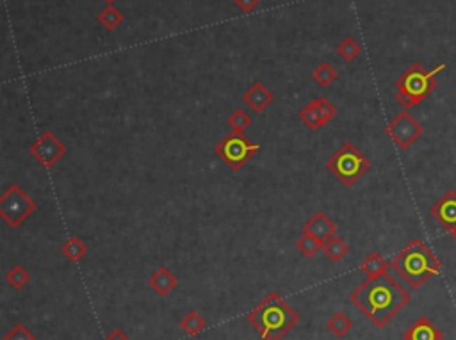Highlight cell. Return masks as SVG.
Masks as SVG:
<instances>
[{
  "mask_svg": "<svg viewBox=\"0 0 456 340\" xmlns=\"http://www.w3.org/2000/svg\"><path fill=\"white\" fill-rule=\"evenodd\" d=\"M349 299L376 328H385L396 313L408 305L410 292L387 273L378 278L366 280L353 290Z\"/></svg>",
  "mask_w": 456,
  "mask_h": 340,
  "instance_id": "1",
  "label": "cell"
},
{
  "mask_svg": "<svg viewBox=\"0 0 456 340\" xmlns=\"http://www.w3.org/2000/svg\"><path fill=\"white\" fill-rule=\"evenodd\" d=\"M246 319L264 340H282L298 325L300 317L279 292H269L257 308L248 313Z\"/></svg>",
  "mask_w": 456,
  "mask_h": 340,
  "instance_id": "2",
  "label": "cell"
},
{
  "mask_svg": "<svg viewBox=\"0 0 456 340\" xmlns=\"http://www.w3.org/2000/svg\"><path fill=\"white\" fill-rule=\"evenodd\" d=\"M391 267L405 280L406 285L419 289L429 278L441 273L442 264L429 250L428 244L421 239H414L392 259Z\"/></svg>",
  "mask_w": 456,
  "mask_h": 340,
  "instance_id": "3",
  "label": "cell"
},
{
  "mask_svg": "<svg viewBox=\"0 0 456 340\" xmlns=\"http://www.w3.org/2000/svg\"><path fill=\"white\" fill-rule=\"evenodd\" d=\"M445 70V64L435 66L433 70H426L421 62H414L403 72L401 77L396 81V100L405 111L415 107L421 104L422 100L429 97V95L437 89V75Z\"/></svg>",
  "mask_w": 456,
  "mask_h": 340,
  "instance_id": "4",
  "label": "cell"
},
{
  "mask_svg": "<svg viewBox=\"0 0 456 340\" xmlns=\"http://www.w3.org/2000/svg\"><path fill=\"white\" fill-rule=\"evenodd\" d=\"M326 168L342 186L353 187L363 175L371 171L373 164L355 144L344 143L326 161Z\"/></svg>",
  "mask_w": 456,
  "mask_h": 340,
  "instance_id": "5",
  "label": "cell"
},
{
  "mask_svg": "<svg viewBox=\"0 0 456 340\" xmlns=\"http://www.w3.org/2000/svg\"><path fill=\"white\" fill-rule=\"evenodd\" d=\"M36 209H38L36 201L18 184H13L0 194V217L11 229L22 226L24 221L36 212Z\"/></svg>",
  "mask_w": 456,
  "mask_h": 340,
  "instance_id": "6",
  "label": "cell"
},
{
  "mask_svg": "<svg viewBox=\"0 0 456 340\" xmlns=\"http://www.w3.org/2000/svg\"><path fill=\"white\" fill-rule=\"evenodd\" d=\"M259 150V143H253L244 134H234V132L230 135H224L216 144L217 157L232 171H239L244 164L252 161V157Z\"/></svg>",
  "mask_w": 456,
  "mask_h": 340,
  "instance_id": "7",
  "label": "cell"
},
{
  "mask_svg": "<svg viewBox=\"0 0 456 340\" xmlns=\"http://www.w3.org/2000/svg\"><path fill=\"white\" fill-rule=\"evenodd\" d=\"M424 132V127L408 111L399 112L398 116L387 125V135L396 143L399 150H408Z\"/></svg>",
  "mask_w": 456,
  "mask_h": 340,
  "instance_id": "8",
  "label": "cell"
},
{
  "mask_svg": "<svg viewBox=\"0 0 456 340\" xmlns=\"http://www.w3.org/2000/svg\"><path fill=\"white\" fill-rule=\"evenodd\" d=\"M29 151H31L32 157H34L43 168L52 170V168L66 155V147L54 132L45 130L39 135L38 140L29 147Z\"/></svg>",
  "mask_w": 456,
  "mask_h": 340,
  "instance_id": "9",
  "label": "cell"
},
{
  "mask_svg": "<svg viewBox=\"0 0 456 340\" xmlns=\"http://www.w3.org/2000/svg\"><path fill=\"white\" fill-rule=\"evenodd\" d=\"M429 216L444 226L448 232L456 229V191H448L429 209Z\"/></svg>",
  "mask_w": 456,
  "mask_h": 340,
  "instance_id": "10",
  "label": "cell"
},
{
  "mask_svg": "<svg viewBox=\"0 0 456 340\" xmlns=\"http://www.w3.org/2000/svg\"><path fill=\"white\" fill-rule=\"evenodd\" d=\"M243 100L253 112L260 114V112L266 111V109L275 102V95L271 93L262 82H255V84L250 86V89L243 95Z\"/></svg>",
  "mask_w": 456,
  "mask_h": 340,
  "instance_id": "11",
  "label": "cell"
},
{
  "mask_svg": "<svg viewBox=\"0 0 456 340\" xmlns=\"http://www.w3.org/2000/svg\"><path fill=\"white\" fill-rule=\"evenodd\" d=\"M303 232L310 233V236L317 237V239L325 243L330 237L337 236V224L333 223L330 217H326L323 212H316L303 224Z\"/></svg>",
  "mask_w": 456,
  "mask_h": 340,
  "instance_id": "12",
  "label": "cell"
},
{
  "mask_svg": "<svg viewBox=\"0 0 456 340\" xmlns=\"http://www.w3.org/2000/svg\"><path fill=\"white\" fill-rule=\"evenodd\" d=\"M403 340H444V335L428 317H421L403 333Z\"/></svg>",
  "mask_w": 456,
  "mask_h": 340,
  "instance_id": "13",
  "label": "cell"
},
{
  "mask_svg": "<svg viewBox=\"0 0 456 340\" xmlns=\"http://www.w3.org/2000/svg\"><path fill=\"white\" fill-rule=\"evenodd\" d=\"M148 285H150L152 290H154L155 294H159L161 298H166L168 294H171V290L178 285V280L168 267L163 266L152 273L150 278H148Z\"/></svg>",
  "mask_w": 456,
  "mask_h": 340,
  "instance_id": "14",
  "label": "cell"
},
{
  "mask_svg": "<svg viewBox=\"0 0 456 340\" xmlns=\"http://www.w3.org/2000/svg\"><path fill=\"white\" fill-rule=\"evenodd\" d=\"M389 267H391V264L387 262L378 252L369 253V255L360 262V271H362L368 278H378V276L387 275V273H389Z\"/></svg>",
  "mask_w": 456,
  "mask_h": 340,
  "instance_id": "15",
  "label": "cell"
},
{
  "mask_svg": "<svg viewBox=\"0 0 456 340\" xmlns=\"http://www.w3.org/2000/svg\"><path fill=\"white\" fill-rule=\"evenodd\" d=\"M89 247L88 244L84 243V239L77 236H72L70 239L65 240L61 244V253L66 260H70V262H81L86 255H88Z\"/></svg>",
  "mask_w": 456,
  "mask_h": 340,
  "instance_id": "16",
  "label": "cell"
},
{
  "mask_svg": "<svg viewBox=\"0 0 456 340\" xmlns=\"http://www.w3.org/2000/svg\"><path fill=\"white\" fill-rule=\"evenodd\" d=\"M323 253H325L326 257H328L332 262L339 264L340 260L346 259L349 253V246L348 243H346L342 237L339 236H333L330 237L328 240H325V246H323Z\"/></svg>",
  "mask_w": 456,
  "mask_h": 340,
  "instance_id": "17",
  "label": "cell"
},
{
  "mask_svg": "<svg viewBox=\"0 0 456 340\" xmlns=\"http://www.w3.org/2000/svg\"><path fill=\"white\" fill-rule=\"evenodd\" d=\"M323 246H325L323 240H319L317 237L310 236V233H305V232H303V236L296 240L298 252L302 253L303 257H307V259H312V257H316L317 253L323 252Z\"/></svg>",
  "mask_w": 456,
  "mask_h": 340,
  "instance_id": "18",
  "label": "cell"
},
{
  "mask_svg": "<svg viewBox=\"0 0 456 340\" xmlns=\"http://www.w3.org/2000/svg\"><path fill=\"white\" fill-rule=\"evenodd\" d=\"M180 328H182V332L186 333V335L194 336L207 328V322H205V319L200 315V313L194 312V310H191V312H187L186 317H184V319L180 321Z\"/></svg>",
  "mask_w": 456,
  "mask_h": 340,
  "instance_id": "19",
  "label": "cell"
},
{
  "mask_svg": "<svg viewBox=\"0 0 456 340\" xmlns=\"http://www.w3.org/2000/svg\"><path fill=\"white\" fill-rule=\"evenodd\" d=\"M330 333H333L335 336L342 339V336L348 335L353 328V321L349 319L346 313H333L328 319V325H326Z\"/></svg>",
  "mask_w": 456,
  "mask_h": 340,
  "instance_id": "20",
  "label": "cell"
},
{
  "mask_svg": "<svg viewBox=\"0 0 456 340\" xmlns=\"http://www.w3.org/2000/svg\"><path fill=\"white\" fill-rule=\"evenodd\" d=\"M298 116L300 120H302L307 127L312 128V130H321V128L325 127V121H323L321 114H319V111H317V107L314 105L312 100L298 112Z\"/></svg>",
  "mask_w": 456,
  "mask_h": 340,
  "instance_id": "21",
  "label": "cell"
},
{
  "mask_svg": "<svg viewBox=\"0 0 456 340\" xmlns=\"http://www.w3.org/2000/svg\"><path fill=\"white\" fill-rule=\"evenodd\" d=\"M97 20L98 24H100L104 29H107V31H114V29L120 27L121 22H123V15H121L120 9H116L114 6H107V8L97 16Z\"/></svg>",
  "mask_w": 456,
  "mask_h": 340,
  "instance_id": "22",
  "label": "cell"
},
{
  "mask_svg": "<svg viewBox=\"0 0 456 340\" xmlns=\"http://www.w3.org/2000/svg\"><path fill=\"white\" fill-rule=\"evenodd\" d=\"M337 54L344 59V61L351 62V61H355L360 54H362V47H360V43L356 41L353 36H346V38L339 43V47H337Z\"/></svg>",
  "mask_w": 456,
  "mask_h": 340,
  "instance_id": "23",
  "label": "cell"
},
{
  "mask_svg": "<svg viewBox=\"0 0 456 340\" xmlns=\"http://www.w3.org/2000/svg\"><path fill=\"white\" fill-rule=\"evenodd\" d=\"M337 77H339V74H337V70L330 64V62H321V64L317 66L316 70L312 72V79L317 82V84L323 86V88L332 86L333 82L337 81Z\"/></svg>",
  "mask_w": 456,
  "mask_h": 340,
  "instance_id": "24",
  "label": "cell"
},
{
  "mask_svg": "<svg viewBox=\"0 0 456 340\" xmlns=\"http://www.w3.org/2000/svg\"><path fill=\"white\" fill-rule=\"evenodd\" d=\"M6 280H8V283L15 290H22L27 285L29 280H31V275H29V271L25 269L24 266H18V264H16V266H13L11 269L6 273Z\"/></svg>",
  "mask_w": 456,
  "mask_h": 340,
  "instance_id": "25",
  "label": "cell"
},
{
  "mask_svg": "<svg viewBox=\"0 0 456 340\" xmlns=\"http://www.w3.org/2000/svg\"><path fill=\"white\" fill-rule=\"evenodd\" d=\"M228 125H230L234 134H243V132L252 125V116L248 114L246 109L239 107L228 116Z\"/></svg>",
  "mask_w": 456,
  "mask_h": 340,
  "instance_id": "26",
  "label": "cell"
},
{
  "mask_svg": "<svg viewBox=\"0 0 456 340\" xmlns=\"http://www.w3.org/2000/svg\"><path fill=\"white\" fill-rule=\"evenodd\" d=\"M312 102H314V105L317 107V111H319V114H321L325 125L330 123V121L337 116V107L326 97H319Z\"/></svg>",
  "mask_w": 456,
  "mask_h": 340,
  "instance_id": "27",
  "label": "cell"
},
{
  "mask_svg": "<svg viewBox=\"0 0 456 340\" xmlns=\"http://www.w3.org/2000/svg\"><path fill=\"white\" fill-rule=\"evenodd\" d=\"M2 340H36V336L32 335V333L29 332L22 322H18V325H15L8 333H6Z\"/></svg>",
  "mask_w": 456,
  "mask_h": 340,
  "instance_id": "28",
  "label": "cell"
},
{
  "mask_svg": "<svg viewBox=\"0 0 456 340\" xmlns=\"http://www.w3.org/2000/svg\"><path fill=\"white\" fill-rule=\"evenodd\" d=\"M234 2H236V6L243 13H252V11H255L257 6L260 4V0H234Z\"/></svg>",
  "mask_w": 456,
  "mask_h": 340,
  "instance_id": "29",
  "label": "cell"
},
{
  "mask_svg": "<svg viewBox=\"0 0 456 340\" xmlns=\"http://www.w3.org/2000/svg\"><path fill=\"white\" fill-rule=\"evenodd\" d=\"M104 340H130L128 339L127 335H125L123 333V329H120V328H116V329H112L111 333H109L107 336H105Z\"/></svg>",
  "mask_w": 456,
  "mask_h": 340,
  "instance_id": "30",
  "label": "cell"
},
{
  "mask_svg": "<svg viewBox=\"0 0 456 340\" xmlns=\"http://www.w3.org/2000/svg\"><path fill=\"white\" fill-rule=\"evenodd\" d=\"M449 233H451V236H452V239H455V240H456V229H452V230H451V232H449Z\"/></svg>",
  "mask_w": 456,
  "mask_h": 340,
  "instance_id": "31",
  "label": "cell"
},
{
  "mask_svg": "<svg viewBox=\"0 0 456 340\" xmlns=\"http://www.w3.org/2000/svg\"><path fill=\"white\" fill-rule=\"evenodd\" d=\"M105 2H109V4H112V2H114V0H105Z\"/></svg>",
  "mask_w": 456,
  "mask_h": 340,
  "instance_id": "32",
  "label": "cell"
}]
</instances>
